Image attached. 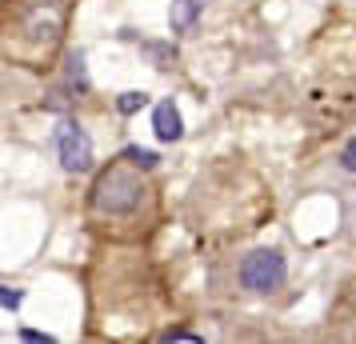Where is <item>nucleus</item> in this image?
<instances>
[{
  "instance_id": "9d476101",
  "label": "nucleus",
  "mask_w": 356,
  "mask_h": 344,
  "mask_svg": "<svg viewBox=\"0 0 356 344\" xmlns=\"http://www.w3.org/2000/svg\"><path fill=\"white\" fill-rule=\"evenodd\" d=\"M161 341H164V344H172V341H188V344H200V336H196V332H184V328H168V332H164Z\"/></svg>"
},
{
  "instance_id": "7ed1b4c3",
  "label": "nucleus",
  "mask_w": 356,
  "mask_h": 344,
  "mask_svg": "<svg viewBox=\"0 0 356 344\" xmlns=\"http://www.w3.org/2000/svg\"><path fill=\"white\" fill-rule=\"evenodd\" d=\"M56 156H60L65 172H88L92 168V136L76 120H60L56 124Z\"/></svg>"
},
{
  "instance_id": "1a4fd4ad",
  "label": "nucleus",
  "mask_w": 356,
  "mask_h": 344,
  "mask_svg": "<svg viewBox=\"0 0 356 344\" xmlns=\"http://www.w3.org/2000/svg\"><path fill=\"white\" fill-rule=\"evenodd\" d=\"M20 300H24V293H17V288H4V284H0V309H20Z\"/></svg>"
},
{
  "instance_id": "f8f14e48",
  "label": "nucleus",
  "mask_w": 356,
  "mask_h": 344,
  "mask_svg": "<svg viewBox=\"0 0 356 344\" xmlns=\"http://www.w3.org/2000/svg\"><path fill=\"white\" fill-rule=\"evenodd\" d=\"M20 336H24V341H36V344H40V341L49 344V341H52V336H44V332H36V328H24V332H20Z\"/></svg>"
},
{
  "instance_id": "0eeeda50",
  "label": "nucleus",
  "mask_w": 356,
  "mask_h": 344,
  "mask_svg": "<svg viewBox=\"0 0 356 344\" xmlns=\"http://www.w3.org/2000/svg\"><path fill=\"white\" fill-rule=\"evenodd\" d=\"M140 49L156 60V68H168V65H172V56H177V49H172V44H156V40H145Z\"/></svg>"
},
{
  "instance_id": "6e6552de",
  "label": "nucleus",
  "mask_w": 356,
  "mask_h": 344,
  "mask_svg": "<svg viewBox=\"0 0 356 344\" xmlns=\"http://www.w3.org/2000/svg\"><path fill=\"white\" fill-rule=\"evenodd\" d=\"M148 104V92H120V100H116V108L124 116H132V113H140Z\"/></svg>"
},
{
  "instance_id": "9b49d317",
  "label": "nucleus",
  "mask_w": 356,
  "mask_h": 344,
  "mask_svg": "<svg viewBox=\"0 0 356 344\" xmlns=\"http://www.w3.org/2000/svg\"><path fill=\"white\" fill-rule=\"evenodd\" d=\"M340 164H344V172H356V136L344 145V152H340Z\"/></svg>"
},
{
  "instance_id": "39448f33",
  "label": "nucleus",
  "mask_w": 356,
  "mask_h": 344,
  "mask_svg": "<svg viewBox=\"0 0 356 344\" xmlns=\"http://www.w3.org/2000/svg\"><path fill=\"white\" fill-rule=\"evenodd\" d=\"M200 8H204V0H172V8H168L172 33H193L196 20H200Z\"/></svg>"
},
{
  "instance_id": "f257e3e1",
  "label": "nucleus",
  "mask_w": 356,
  "mask_h": 344,
  "mask_svg": "<svg viewBox=\"0 0 356 344\" xmlns=\"http://www.w3.org/2000/svg\"><path fill=\"white\" fill-rule=\"evenodd\" d=\"M140 197H145L140 177H132L124 164H108V168L97 177L88 200H92V208L104 213V216H124V213H132V208L140 204Z\"/></svg>"
},
{
  "instance_id": "423d86ee",
  "label": "nucleus",
  "mask_w": 356,
  "mask_h": 344,
  "mask_svg": "<svg viewBox=\"0 0 356 344\" xmlns=\"http://www.w3.org/2000/svg\"><path fill=\"white\" fill-rule=\"evenodd\" d=\"M124 161L129 164H136V168H156V164H161V156H156V152H152V148H140V145H132V148H124Z\"/></svg>"
},
{
  "instance_id": "f03ea898",
  "label": "nucleus",
  "mask_w": 356,
  "mask_h": 344,
  "mask_svg": "<svg viewBox=\"0 0 356 344\" xmlns=\"http://www.w3.org/2000/svg\"><path fill=\"white\" fill-rule=\"evenodd\" d=\"M284 280H289V264L276 248H257L244 256L241 284L248 293H276V288H284Z\"/></svg>"
},
{
  "instance_id": "20e7f679",
  "label": "nucleus",
  "mask_w": 356,
  "mask_h": 344,
  "mask_svg": "<svg viewBox=\"0 0 356 344\" xmlns=\"http://www.w3.org/2000/svg\"><path fill=\"white\" fill-rule=\"evenodd\" d=\"M152 129H156L161 140H180V136H184V120H180V113H177L172 100H161V104H156V113H152Z\"/></svg>"
}]
</instances>
